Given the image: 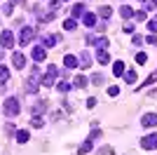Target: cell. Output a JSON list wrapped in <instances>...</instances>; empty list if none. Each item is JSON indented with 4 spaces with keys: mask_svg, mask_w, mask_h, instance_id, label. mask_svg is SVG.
Wrapping results in <instances>:
<instances>
[{
    "mask_svg": "<svg viewBox=\"0 0 157 155\" xmlns=\"http://www.w3.org/2000/svg\"><path fill=\"white\" fill-rule=\"evenodd\" d=\"M40 82H42V75H40V71L38 68H33V73H31V78H26V92L28 94H35V92L40 89Z\"/></svg>",
    "mask_w": 157,
    "mask_h": 155,
    "instance_id": "6da1fadb",
    "label": "cell"
},
{
    "mask_svg": "<svg viewBox=\"0 0 157 155\" xmlns=\"http://www.w3.org/2000/svg\"><path fill=\"white\" fill-rule=\"evenodd\" d=\"M19 110H21L19 99H17V97H7V101H5V115L7 117H17V115H19Z\"/></svg>",
    "mask_w": 157,
    "mask_h": 155,
    "instance_id": "7a4b0ae2",
    "label": "cell"
},
{
    "mask_svg": "<svg viewBox=\"0 0 157 155\" xmlns=\"http://www.w3.org/2000/svg\"><path fill=\"white\" fill-rule=\"evenodd\" d=\"M56 75H59V68L56 66H47V73L42 75V85L45 87H54L56 85Z\"/></svg>",
    "mask_w": 157,
    "mask_h": 155,
    "instance_id": "3957f363",
    "label": "cell"
},
{
    "mask_svg": "<svg viewBox=\"0 0 157 155\" xmlns=\"http://www.w3.org/2000/svg\"><path fill=\"white\" fill-rule=\"evenodd\" d=\"M0 47H2V50H12V47H14V35L10 31L0 33Z\"/></svg>",
    "mask_w": 157,
    "mask_h": 155,
    "instance_id": "277c9868",
    "label": "cell"
},
{
    "mask_svg": "<svg viewBox=\"0 0 157 155\" xmlns=\"http://www.w3.org/2000/svg\"><path fill=\"white\" fill-rule=\"evenodd\" d=\"M33 35H35V31H33L31 26H24V28H21V35H19V42L26 47L28 42H33Z\"/></svg>",
    "mask_w": 157,
    "mask_h": 155,
    "instance_id": "5b68a950",
    "label": "cell"
},
{
    "mask_svg": "<svg viewBox=\"0 0 157 155\" xmlns=\"http://www.w3.org/2000/svg\"><path fill=\"white\" fill-rule=\"evenodd\" d=\"M87 42H89V45H96L98 50H105V47H108V38H105V35H89Z\"/></svg>",
    "mask_w": 157,
    "mask_h": 155,
    "instance_id": "8992f818",
    "label": "cell"
},
{
    "mask_svg": "<svg viewBox=\"0 0 157 155\" xmlns=\"http://www.w3.org/2000/svg\"><path fill=\"white\" fill-rule=\"evenodd\" d=\"M31 57H33V61H35V64H40V61H45V59H47V47H42V45L33 47Z\"/></svg>",
    "mask_w": 157,
    "mask_h": 155,
    "instance_id": "52a82bcc",
    "label": "cell"
},
{
    "mask_svg": "<svg viewBox=\"0 0 157 155\" xmlns=\"http://www.w3.org/2000/svg\"><path fill=\"white\" fill-rule=\"evenodd\" d=\"M141 148H145V150L157 148V134H148V136H143V139H141Z\"/></svg>",
    "mask_w": 157,
    "mask_h": 155,
    "instance_id": "ba28073f",
    "label": "cell"
},
{
    "mask_svg": "<svg viewBox=\"0 0 157 155\" xmlns=\"http://www.w3.org/2000/svg\"><path fill=\"white\" fill-rule=\"evenodd\" d=\"M141 125H143V127H155L157 125V113H145V115L141 117Z\"/></svg>",
    "mask_w": 157,
    "mask_h": 155,
    "instance_id": "9c48e42d",
    "label": "cell"
},
{
    "mask_svg": "<svg viewBox=\"0 0 157 155\" xmlns=\"http://www.w3.org/2000/svg\"><path fill=\"white\" fill-rule=\"evenodd\" d=\"M12 66H14V68H24V66H26V59H24L21 52H14V54H12Z\"/></svg>",
    "mask_w": 157,
    "mask_h": 155,
    "instance_id": "30bf717a",
    "label": "cell"
},
{
    "mask_svg": "<svg viewBox=\"0 0 157 155\" xmlns=\"http://www.w3.org/2000/svg\"><path fill=\"white\" fill-rule=\"evenodd\" d=\"M63 66H66V68H78V66H80V59L73 57V54H66V57H63Z\"/></svg>",
    "mask_w": 157,
    "mask_h": 155,
    "instance_id": "8fae6325",
    "label": "cell"
},
{
    "mask_svg": "<svg viewBox=\"0 0 157 155\" xmlns=\"http://www.w3.org/2000/svg\"><path fill=\"white\" fill-rule=\"evenodd\" d=\"M40 42H42V47H54L56 42H59V35H45Z\"/></svg>",
    "mask_w": 157,
    "mask_h": 155,
    "instance_id": "7c38bea8",
    "label": "cell"
},
{
    "mask_svg": "<svg viewBox=\"0 0 157 155\" xmlns=\"http://www.w3.org/2000/svg\"><path fill=\"white\" fill-rule=\"evenodd\" d=\"M82 24L89 26V28H92V26H96V24H98V21H96V14H87V12H85V17H82Z\"/></svg>",
    "mask_w": 157,
    "mask_h": 155,
    "instance_id": "4fadbf2b",
    "label": "cell"
},
{
    "mask_svg": "<svg viewBox=\"0 0 157 155\" xmlns=\"http://www.w3.org/2000/svg\"><path fill=\"white\" fill-rule=\"evenodd\" d=\"M87 82H89V80H87L85 75H78L73 80V87H75V89H82V87H87Z\"/></svg>",
    "mask_w": 157,
    "mask_h": 155,
    "instance_id": "5bb4252c",
    "label": "cell"
},
{
    "mask_svg": "<svg viewBox=\"0 0 157 155\" xmlns=\"http://www.w3.org/2000/svg\"><path fill=\"white\" fill-rule=\"evenodd\" d=\"M96 61H98L101 66H105L108 61H110V57H108V52H105V50H98V54H96Z\"/></svg>",
    "mask_w": 157,
    "mask_h": 155,
    "instance_id": "9a60e30c",
    "label": "cell"
},
{
    "mask_svg": "<svg viewBox=\"0 0 157 155\" xmlns=\"http://www.w3.org/2000/svg\"><path fill=\"white\" fill-rule=\"evenodd\" d=\"M78 17H85V5L82 2L73 5V19H78Z\"/></svg>",
    "mask_w": 157,
    "mask_h": 155,
    "instance_id": "2e32d148",
    "label": "cell"
},
{
    "mask_svg": "<svg viewBox=\"0 0 157 155\" xmlns=\"http://www.w3.org/2000/svg\"><path fill=\"white\" fill-rule=\"evenodd\" d=\"M28 139H31V134H28L26 129H17V141L19 143H26Z\"/></svg>",
    "mask_w": 157,
    "mask_h": 155,
    "instance_id": "e0dca14e",
    "label": "cell"
},
{
    "mask_svg": "<svg viewBox=\"0 0 157 155\" xmlns=\"http://www.w3.org/2000/svg\"><path fill=\"white\" fill-rule=\"evenodd\" d=\"M73 82H66V80H61V82H56V89L61 92V94H66V92H71Z\"/></svg>",
    "mask_w": 157,
    "mask_h": 155,
    "instance_id": "ac0fdd59",
    "label": "cell"
},
{
    "mask_svg": "<svg viewBox=\"0 0 157 155\" xmlns=\"http://www.w3.org/2000/svg\"><path fill=\"white\" fill-rule=\"evenodd\" d=\"M80 66H82V68H89V66H92V57H89L87 52H82V57H80Z\"/></svg>",
    "mask_w": 157,
    "mask_h": 155,
    "instance_id": "d6986e66",
    "label": "cell"
},
{
    "mask_svg": "<svg viewBox=\"0 0 157 155\" xmlns=\"http://www.w3.org/2000/svg\"><path fill=\"white\" fill-rule=\"evenodd\" d=\"M120 14H122L124 19H131V17H134V10H131L129 5H122V7H120Z\"/></svg>",
    "mask_w": 157,
    "mask_h": 155,
    "instance_id": "ffe728a7",
    "label": "cell"
},
{
    "mask_svg": "<svg viewBox=\"0 0 157 155\" xmlns=\"http://www.w3.org/2000/svg\"><path fill=\"white\" fill-rule=\"evenodd\" d=\"M113 73H115V75H122V73H124V64H122V61H115V64H113Z\"/></svg>",
    "mask_w": 157,
    "mask_h": 155,
    "instance_id": "44dd1931",
    "label": "cell"
},
{
    "mask_svg": "<svg viewBox=\"0 0 157 155\" xmlns=\"http://www.w3.org/2000/svg\"><path fill=\"white\" fill-rule=\"evenodd\" d=\"M105 82V78L101 75V73H96V75H92V85H96V87H101V85Z\"/></svg>",
    "mask_w": 157,
    "mask_h": 155,
    "instance_id": "7402d4cb",
    "label": "cell"
},
{
    "mask_svg": "<svg viewBox=\"0 0 157 155\" xmlns=\"http://www.w3.org/2000/svg\"><path fill=\"white\" fill-rule=\"evenodd\" d=\"M63 28H66V31H75V28H78L75 19H66V21H63Z\"/></svg>",
    "mask_w": 157,
    "mask_h": 155,
    "instance_id": "603a6c76",
    "label": "cell"
},
{
    "mask_svg": "<svg viewBox=\"0 0 157 155\" xmlns=\"http://www.w3.org/2000/svg\"><path fill=\"white\" fill-rule=\"evenodd\" d=\"M124 80L129 85H134V82H136V73H134V71H124Z\"/></svg>",
    "mask_w": 157,
    "mask_h": 155,
    "instance_id": "cb8c5ba5",
    "label": "cell"
},
{
    "mask_svg": "<svg viewBox=\"0 0 157 155\" xmlns=\"http://www.w3.org/2000/svg\"><path fill=\"white\" fill-rule=\"evenodd\" d=\"M0 80H2V82H7V80H10V68L0 66Z\"/></svg>",
    "mask_w": 157,
    "mask_h": 155,
    "instance_id": "d4e9b609",
    "label": "cell"
},
{
    "mask_svg": "<svg viewBox=\"0 0 157 155\" xmlns=\"http://www.w3.org/2000/svg\"><path fill=\"white\" fill-rule=\"evenodd\" d=\"M92 139H87V141L85 143H82V146H80V153H89V150H92Z\"/></svg>",
    "mask_w": 157,
    "mask_h": 155,
    "instance_id": "484cf974",
    "label": "cell"
},
{
    "mask_svg": "<svg viewBox=\"0 0 157 155\" xmlns=\"http://www.w3.org/2000/svg\"><path fill=\"white\" fill-rule=\"evenodd\" d=\"M98 14H101L103 19H108V17H110V14H113V10H110V7H108V5H103V7H101V12H98Z\"/></svg>",
    "mask_w": 157,
    "mask_h": 155,
    "instance_id": "4316f807",
    "label": "cell"
},
{
    "mask_svg": "<svg viewBox=\"0 0 157 155\" xmlns=\"http://www.w3.org/2000/svg\"><path fill=\"white\" fill-rule=\"evenodd\" d=\"M145 61H148V57H145L143 52H138V54H136V64H138V66H143Z\"/></svg>",
    "mask_w": 157,
    "mask_h": 155,
    "instance_id": "83f0119b",
    "label": "cell"
},
{
    "mask_svg": "<svg viewBox=\"0 0 157 155\" xmlns=\"http://www.w3.org/2000/svg\"><path fill=\"white\" fill-rule=\"evenodd\" d=\"M98 155H113V148L110 146H103V148H98Z\"/></svg>",
    "mask_w": 157,
    "mask_h": 155,
    "instance_id": "f1b7e54d",
    "label": "cell"
},
{
    "mask_svg": "<svg viewBox=\"0 0 157 155\" xmlns=\"http://www.w3.org/2000/svg\"><path fill=\"white\" fill-rule=\"evenodd\" d=\"M148 28H150V33H152V35H155V33H157V19L148 21Z\"/></svg>",
    "mask_w": 157,
    "mask_h": 155,
    "instance_id": "f546056e",
    "label": "cell"
},
{
    "mask_svg": "<svg viewBox=\"0 0 157 155\" xmlns=\"http://www.w3.org/2000/svg\"><path fill=\"white\" fill-rule=\"evenodd\" d=\"M117 94H120V87H115V85L108 87V97H117Z\"/></svg>",
    "mask_w": 157,
    "mask_h": 155,
    "instance_id": "4dcf8cb0",
    "label": "cell"
},
{
    "mask_svg": "<svg viewBox=\"0 0 157 155\" xmlns=\"http://www.w3.org/2000/svg\"><path fill=\"white\" fill-rule=\"evenodd\" d=\"M2 14H7V17L12 14V2H5V5H2Z\"/></svg>",
    "mask_w": 157,
    "mask_h": 155,
    "instance_id": "1f68e13d",
    "label": "cell"
},
{
    "mask_svg": "<svg viewBox=\"0 0 157 155\" xmlns=\"http://www.w3.org/2000/svg\"><path fill=\"white\" fill-rule=\"evenodd\" d=\"M134 17H136L138 21H143V19H145V10H138V12H134Z\"/></svg>",
    "mask_w": 157,
    "mask_h": 155,
    "instance_id": "d6a6232c",
    "label": "cell"
},
{
    "mask_svg": "<svg viewBox=\"0 0 157 155\" xmlns=\"http://www.w3.org/2000/svg\"><path fill=\"white\" fill-rule=\"evenodd\" d=\"M131 40H134V45H143V42H145V38H141V35H134Z\"/></svg>",
    "mask_w": 157,
    "mask_h": 155,
    "instance_id": "836d02e7",
    "label": "cell"
},
{
    "mask_svg": "<svg viewBox=\"0 0 157 155\" xmlns=\"http://www.w3.org/2000/svg\"><path fill=\"white\" fill-rule=\"evenodd\" d=\"M155 80H157V73H152V75H150V78H148V80H145V82H143V87H145V85H152V82H155Z\"/></svg>",
    "mask_w": 157,
    "mask_h": 155,
    "instance_id": "e575fe53",
    "label": "cell"
},
{
    "mask_svg": "<svg viewBox=\"0 0 157 155\" xmlns=\"http://www.w3.org/2000/svg\"><path fill=\"white\" fill-rule=\"evenodd\" d=\"M31 125H33V127H40V125H42V117H33Z\"/></svg>",
    "mask_w": 157,
    "mask_h": 155,
    "instance_id": "d590c367",
    "label": "cell"
},
{
    "mask_svg": "<svg viewBox=\"0 0 157 155\" xmlns=\"http://www.w3.org/2000/svg\"><path fill=\"white\" fill-rule=\"evenodd\" d=\"M145 42H150V45H157V35H148V38H145Z\"/></svg>",
    "mask_w": 157,
    "mask_h": 155,
    "instance_id": "8d00e7d4",
    "label": "cell"
},
{
    "mask_svg": "<svg viewBox=\"0 0 157 155\" xmlns=\"http://www.w3.org/2000/svg\"><path fill=\"white\" fill-rule=\"evenodd\" d=\"M87 106H89V108H94V106H96V99H94V97L87 99Z\"/></svg>",
    "mask_w": 157,
    "mask_h": 155,
    "instance_id": "74e56055",
    "label": "cell"
},
{
    "mask_svg": "<svg viewBox=\"0 0 157 155\" xmlns=\"http://www.w3.org/2000/svg\"><path fill=\"white\" fill-rule=\"evenodd\" d=\"M124 31L127 33H134V24H124Z\"/></svg>",
    "mask_w": 157,
    "mask_h": 155,
    "instance_id": "f35d334b",
    "label": "cell"
},
{
    "mask_svg": "<svg viewBox=\"0 0 157 155\" xmlns=\"http://www.w3.org/2000/svg\"><path fill=\"white\" fill-rule=\"evenodd\" d=\"M150 2H152V7H157V0H150Z\"/></svg>",
    "mask_w": 157,
    "mask_h": 155,
    "instance_id": "ab89813d",
    "label": "cell"
},
{
    "mask_svg": "<svg viewBox=\"0 0 157 155\" xmlns=\"http://www.w3.org/2000/svg\"><path fill=\"white\" fill-rule=\"evenodd\" d=\"M10 2H12V5H14V2H21V0H10Z\"/></svg>",
    "mask_w": 157,
    "mask_h": 155,
    "instance_id": "60d3db41",
    "label": "cell"
},
{
    "mask_svg": "<svg viewBox=\"0 0 157 155\" xmlns=\"http://www.w3.org/2000/svg\"><path fill=\"white\" fill-rule=\"evenodd\" d=\"M0 59H2V47H0Z\"/></svg>",
    "mask_w": 157,
    "mask_h": 155,
    "instance_id": "b9f144b4",
    "label": "cell"
},
{
    "mask_svg": "<svg viewBox=\"0 0 157 155\" xmlns=\"http://www.w3.org/2000/svg\"><path fill=\"white\" fill-rule=\"evenodd\" d=\"M61 2H68V0H61Z\"/></svg>",
    "mask_w": 157,
    "mask_h": 155,
    "instance_id": "7bdbcfd3",
    "label": "cell"
},
{
    "mask_svg": "<svg viewBox=\"0 0 157 155\" xmlns=\"http://www.w3.org/2000/svg\"><path fill=\"white\" fill-rule=\"evenodd\" d=\"M155 19H157V17H155Z\"/></svg>",
    "mask_w": 157,
    "mask_h": 155,
    "instance_id": "ee69618b",
    "label": "cell"
}]
</instances>
